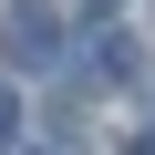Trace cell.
I'll list each match as a JSON object with an SVG mask.
<instances>
[{
	"label": "cell",
	"mask_w": 155,
	"mask_h": 155,
	"mask_svg": "<svg viewBox=\"0 0 155 155\" xmlns=\"http://www.w3.org/2000/svg\"><path fill=\"white\" fill-rule=\"evenodd\" d=\"M62 52H72V31H62L52 0H11V11H0V62L11 72H52Z\"/></svg>",
	"instance_id": "6da1fadb"
},
{
	"label": "cell",
	"mask_w": 155,
	"mask_h": 155,
	"mask_svg": "<svg viewBox=\"0 0 155 155\" xmlns=\"http://www.w3.org/2000/svg\"><path fill=\"white\" fill-rule=\"evenodd\" d=\"M72 72H83V83H124V72H134V52H124V31H93L83 52H72Z\"/></svg>",
	"instance_id": "7a4b0ae2"
},
{
	"label": "cell",
	"mask_w": 155,
	"mask_h": 155,
	"mask_svg": "<svg viewBox=\"0 0 155 155\" xmlns=\"http://www.w3.org/2000/svg\"><path fill=\"white\" fill-rule=\"evenodd\" d=\"M11 124H21V104H11V83H0V145H11Z\"/></svg>",
	"instance_id": "3957f363"
},
{
	"label": "cell",
	"mask_w": 155,
	"mask_h": 155,
	"mask_svg": "<svg viewBox=\"0 0 155 155\" xmlns=\"http://www.w3.org/2000/svg\"><path fill=\"white\" fill-rule=\"evenodd\" d=\"M134 155H155V124H145V134H134Z\"/></svg>",
	"instance_id": "277c9868"
},
{
	"label": "cell",
	"mask_w": 155,
	"mask_h": 155,
	"mask_svg": "<svg viewBox=\"0 0 155 155\" xmlns=\"http://www.w3.org/2000/svg\"><path fill=\"white\" fill-rule=\"evenodd\" d=\"M93 11H114V0H93Z\"/></svg>",
	"instance_id": "5b68a950"
}]
</instances>
